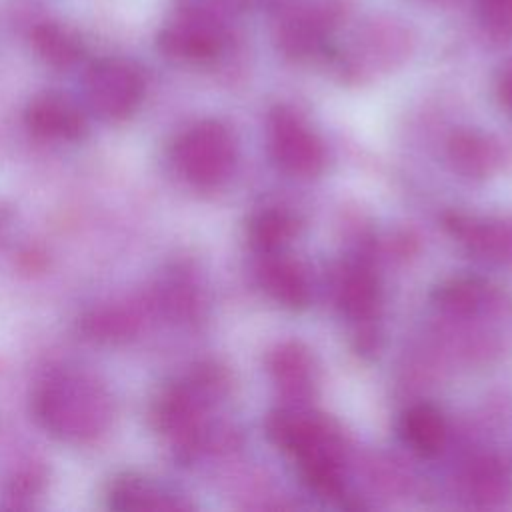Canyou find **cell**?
Wrapping results in <instances>:
<instances>
[{"mask_svg":"<svg viewBox=\"0 0 512 512\" xmlns=\"http://www.w3.org/2000/svg\"><path fill=\"white\" fill-rule=\"evenodd\" d=\"M34 412L42 426L66 442L98 438L112 420V400L84 372H54L36 390Z\"/></svg>","mask_w":512,"mask_h":512,"instance_id":"obj_1","label":"cell"},{"mask_svg":"<svg viewBox=\"0 0 512 512\" xmlns=\"http://www.w3.org/2000/svg\"><path fill=\"white\" fill-rule=\"evenodd\" d=\"M234 138L214 120L186 128L172 146L178 174L196 188H214L224 182L234 166Z\"/></svg>","mask_w":512,"mask_h":512,"instance_id":"obj_2","label":"cell"},{"mask_svg":"<svg viewBox=\"0 0 512 512\" xmlns=\"http://www.w3.org/2000/svg\"><path fill=\"white\" fill-rule=\"evenodd\" d=\"M144 96L140 72L124 60L106 58L94 64L86 76V100L104 120L128 118Z\"/></svg>","mask_w":512,"mask_h":512,"instance_id":"obj_3","label":"cell"},{"mask_svg":"<svg viewBox=\"0 0 512 512\" xmlns=\"http://www.w3.org/2000/svg\"><path fill=\"white\" fill-rule=\"evenodd\" d=\"M270 152L276 164L298 178H312L322 172L326 152L318 136L290 110L276 108L268 118Z\"/></svg>","mask_w":512,"mask_h":512,"instance_id":"obj_4","label":"cell"},{"mask_svg":"<svg viewBox=\"0 0 512 512\" xmlns=\"http://www.w3.org/2000/svg\"><path fill=\"white\" fill-rule=\"evenodd\" d=\"M26 124L46 140H78L86 130L82 112L60 94L36 96L26 108Z\"/></svg>","mask_w":512,"mask_h":512,"instance_id":"obj_5","label":"cell"},{"mask_svg":"<svg viewBox=\"0 0 512 512\" xmlns=\"http://www.w3.org/2000/svg\"><path fill=\"white\" fill-rule=\"evenodd\" d=\"M448 158L456 172L470 178H486L500 168L502 150L492 138L462 130L450 138Z\"/></svg>","mask_w":512,"mask_h":512,"instance_id":"obj_6","label":"cell"},{"mask_svg":"<svg viewBox=\"0 0 512 512\" xmlns=\"http://www.w3.org/2000/svg\"><path fill=\"white\" fill-rule=\"evenodd\" d=\"M160 46L166 54L182 60H208L220 50L218 32L204 22L184 20L162 30Z\"/></svg>","mask_w":512,"mask_h":512,"instance_id":"obj_7","label":"cell"},{"mask_svg":"<svg viewBox=\"0 0 512 512\" xmlns=\"http://www.w3.org/2000/svg\"><path fill=\"white\" fill-rule=\"evenodd\" d=\"M404 442L420 456H434L446 442V424L442 414L428 404L412 406L400 422Z\"/></svg>","mask_w":512,"mask_h":512,"instance_id":"obj_8","label":"cell"},{"mask_svg":"<svg viewBox=\"0 0 512 512\" xmlns=\"http://www.w3.org/2000/svg\"><path fill=\"white\" fill-rule=\"evenodd\" d=\"M452 232L462 238L472 250L490 258H512V226L504 222H480L462 216L448 220Z\"/></svg>","mask_w":512,"mask_h":512,"instance_id":"obj_9","label":"cell"},{"mask_svg":"<svg viewBox=\"0 0 512 512\" xmlns=\"http://www.w3.org/2000/svg\"><path fill=\"white\" fill-rule=\"evenodd\" d=\"M264 290L282 306L302 308L310 300V288L298 264L278 258L268 260L260 272Z\"/></svg>","mask_w":512,"mask_h":512,"instance_id":"obj_10","label":"cell"},{"mask_svg":"<svg viewBox=\"0 0 512 512\" xmlns=\"http://www.w3.org/2000/svg\"><path fill=\"white\" fill-rule=\"evenodd\" d=\"M338 304L352 320H364L374 314L378 304V282L366 266H350L338 284Z\"/></svg>","mask_w":512,"mask_h":512,"instance_id":"obj_11","label":"cell"},{"mask_svg":"<svg viewBox=\"0 0 512 512\" xmlns=\"http://www.w3.org/2000/svg\"><path fill=\"white\" fill-rule=\"evenodd\" d=\"M274 380L292 394L308 390L312 380V358L300 344H282L268 358Z\"/></svg>","mask_w":512,"mask_h":512,"instance_id":"obj_12","label":"cell"},{"mask_svg":"<svg viewBox=\"0 0 512 512\" xmlns=\"http://www.w3.org/2000/svg\"><path fill=\"white\" fill-rule=\"evenodd\" d=\"M110 508L116 510H162L176 508L178 504L170 500L162 490L142 478H120L112 484L108 494Z\"/></svg>","mask_w":512,"mask_h":512,"instance_id":"obj_13","label":"cell"},{"mask_svg":"<svg viewBox=\"0 0 512 512\" xmlns=\"http://www.w3.org/2000/svg\"><path fill=\"white\" fill-rule=\"evenodd\" d=\"M296 232V220L284 210H264L248 224V238L260 250L284 246Z\"/></svg>","mask_w":512,"mask_h":512,"instance_id":"obj_14","label":"cell"},{"mask_svg":"<svg viewBox=\"0 0 512 512\" xmlns=\"http://www.w3.org/2000/svg\"><path fill=\"white\" fill-rule=\"evenodd\" d=\"M34 46L38 54L52 66H70L78 54V40L56 24H42L34 30Z\"/></svg>","mask_w":512,"mask_h":512,"instance_id":"obj_15","label":"cell"},{"mask_svg":"<svg viewBox=\"0 0 512 512\" xmlns=\"http://www.w3.org/2000/svg\"><path fill=\"white\" fill-rule=\"evenodd\" d=\"M468 484H470V494L472 498L480 500V502H498L506 496L508 492V478L506 472L500 464L492 462V460H482L478 462L468 476Z\"/></svg>","mask_w":512,"mask_h":512,"instance_id":"obj_16","label":"cell"},{"mask_svg":"<svg viewBox=\"0 0 512 512\" xmlns=\"http://www.w3.org/2000/svg\"><path fill=\"white\" fill-rule=\"evenodd\" d=\"M438 302L442 308L456 314L474 312L484 302V286L474 278L450 280L438 290Z\"/></svg>","mask_w":512,"mask_h":512,"instance_id":"obj_17","label":"cell"},{"mask_svg":"<svg viewBox=\"0 0 512 512\" xmlns=\"http://www.w3.org/2000/svg\"><path fill=\"white\" fill-rule=\"evenodd\" d=\"M480 14L496 30L512 28V0H480Z\"/></svg>","mask_w":512,"mask_h":512,"instance_id":"obj_18","label":"cell"},{"mask_svg":"<svg viewBox=\"0 0 512 512\" xmlns=\"http://www.w3.org/2000/svg\"><path fill=\"white\" fill-rule=\"evenodd\" d=\"M498 96H500V102L512 112V70L502 76L498 84Z\"/></svg>","mask_w":512,"mask_h":512,"instance_id":"obj_19","label":"cell"}]
</instances>
